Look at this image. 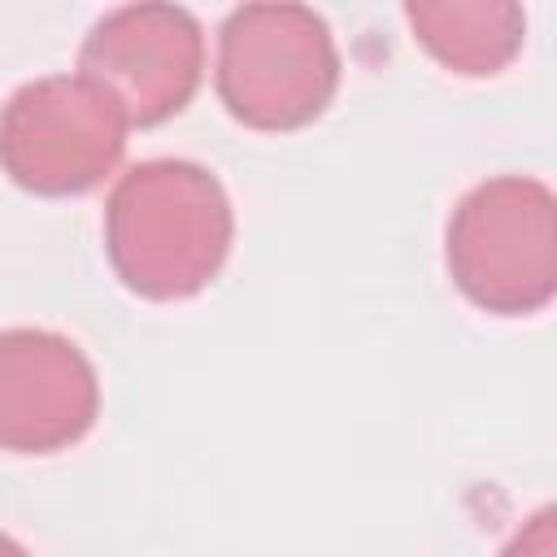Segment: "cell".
<instances>
[{
    "mask_svg": "<svg viewBox=\"0 0 557 557\" xmlns=\"http://www.w3.org/2000/svg\"><path fill=\"white\" fill-rule=\"evenodd\" d=\"M235 213L218 174L161 157L126 170L104 205V252L117 278L144 300L205 292L231 257Z\"/></svg>",
    "mask_w": 557,
    "mask_h": 557,
    "instance_id": "6da1fadb",
    "label": "cell"
},
{
    "mask_svg": "<svg viewBox=\"0 0 557 557\" xmlns=\"http://www.w3.org/2000/svg\"><path fill=\"white\" fill-rule=\"evenodd\" d=\"M78 74L96 83L126 126L183 113L205 78V30L183 4L109 9L78 48Z\"/></svg>",
    "mask_w": 557,
    "mask_h": 557,
    "instance_id": "5b68a950",
    "label": "cell"
},
{
    "mask_svg": "<svg viewBox=\"0 0 557 557\" xmlns=\"http://www.w3.org/2000/svg\"><path fill=\"white\" fill-rule=\"evenodd\" d=\"M100 413V379L87 352L35 326L0 331V448L61 453L78 444Z\"/></svg>",
    "mask_w": 557,
    "mask_h": 557,
    "instance_id": "8992f818",
    "label": "cell"
},
{
    "mask_svg": "<svg viewBox=\"0 0 557 557\" xmlns=\"http://www.w3.org/2000/svg\"><path fill=\"white\" fill-rule=\"evenodd\" d=\"M0 557H30V553H26L13 535H4V531H0Z\"/></svg>",
    "mask_w": 557,
    "mask_h": 557,
    "instance_id": "9c48e42d",
    "label": "cell"
},
{
    "mask_svg": "<svg viewBox=\"0 0 557 557\" xmlns=\"http://www.w3.org/2000/svg\"><path fill=\"white\" fill-rule=\"evenodd\" d=\"M500 557H557V522H553V509H535L518 531L513 540L500 548Z\"/></svg>",
    "mask_w": 557,
    "mask_h": 557,
    "instance_id": "ba28073f",
    "label": "cell"
},
{
    "mask_svg": "<svg viewBox=\"0 0 557 557\" xmlns=\"http://www.w3.org/2000/svg\"><path fill=\"white\" fill-rule=\"evenodd\" d=\"M413 39L453 74H500L527 44V13L513 0H413L405 4Z\"/></svg>",
    "mask_w": 557,
    "mask_h": 557,
    "instance_id": "52a82bcc",
    "label": "cell"
},
{
    "mask_svg": "<svg viewBox=\"0 0 557 557\" xmlns=\"http://www.w3.org/2000/svg\"><path fill=\"white\" fill-rule=\"evenodd\" d=\"M122 109L83 74H48L0 109V170L35 196H83L126 152Z\"/></svg>",
    "mask_w": 557,
    "mask_h": 557,
    "instance_id": "277c9868",
    "label": "cell"
},
{
    "mask_svg": "<svg viewBox=\"0 0 557 557\" xmlns=\"http://www.w3.org/2000/svg\"><path fill=\"white\" fill-rule=\"evenodd\" d=\"M444 261L461 296L487 313H540L557 292V200L527 174L470 187L444 235Z\"/></svg>",
    "mask_w": 557,
    "mask_h": 557,
    "instance_id": "3957f363",
    "label": "cell"
},
{
    "mask_svg": "<svg viewBox=\"0 0 557 557\" xmlns=\"http://www.w3.org/2000/svg\"><path fill=\"white\" fill-rule=\"evenodd\" d=\"M218 96L252 131H300L339 87V48L309 4H239L218 30Z\"/></svg>",
    "mask_w": 557,
    "mask_h": 557,
    "instance_id": "7a4b0ae2",
    "label": "cell"
}]
</instances>
